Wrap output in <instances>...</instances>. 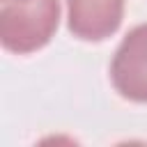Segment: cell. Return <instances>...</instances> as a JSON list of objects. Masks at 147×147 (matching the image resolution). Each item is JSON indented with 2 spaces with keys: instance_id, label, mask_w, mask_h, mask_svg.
<instances>
[{
  "instance_id": "cell-1",
  "label": "cell",
  "mask_w": 147,
  "mask_h": 147,
  "mask_svg": "<svg viewBox=\"0 0 147 147\" xmlns=\"http://www.w3.org/2000/svg\"><path fill=\"white\" fill-rule=\"evenodd\" d=\"M60 23L57 0H2L0 41L7 51L25 55L51 41Z\"/></svg>"
},
{
  "instance_id": "cell-3",
  "label": "cell",
  "mask_w": 147,
  "mask_h": 147,
  "mask_svg": "<svg viewBox=\"0 0 147 147\" xmlns=\"http://www.w3.org/2000/svg\"><path fill=\"white\" fill-rule=\"evenodd\" d=\"M69 30L85 41L110 37L124 16V0H67Z\"/></svg>"
},
{
  "instance_id": "cell-2",
  "label": "cell",
  "mask_w": 147,
  "mask_h": 147,
  "mask_svg": "<svg viewBox=\"0 0 147 147\" xmlns=\"http://www.w3.org/2000/svg\"><path fill=\"white\" fill-rule=\"evenodd\" d=\"M110 78L124 99L147 103V23L136 25L122 39L113 55Z\"/></svg>"
}]
</instances>
